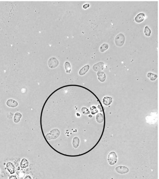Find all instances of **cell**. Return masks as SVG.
I'll return each mask as SVG.
<instances>
[{"label": "cell", "mask_w": 159, "mask_h": 179, "mask_svg": "<svg viewBox=\"0 0 159 179\" xmlns=\"http://www.w3.org/2000/svg\"><path fill=\"white\" fill-rule=\"evenodd\" d=\"M80 143V140L79 139L78 137H75L73 138L72 140V145L74 148H77Z\"/></svg>", "instance_id": "cell-15"}, {"label": "cell", "mask_w": 159, "mask_h": 179, "mask_svg": "<svg viewBox=\"0 0 159 179\" xmlns=\"http://www.w3.org/2000/svg\"><path fill=\"white\" fill-rule=\"evenodd\" d=\"M60 134V131L58 129H54L50 131V132L47 133L45 136V139L48 140H55L57 139Z\"/></svg>", "instance_id": "cell-1"}, {"label": "cell", "mask_w": 159, "mask_h": 179, "mask_svg": "<svg viewBox=\"0 0 159 179\" xmlns=\"http://www.w3.org/2000/svg\"><path fill=\"white\" fill-rule=\"evenodd\" d=\"M147 76L152 81L155 80L158 78L157 75L151 73V72L148 73L147 74Z\"/></svg>", "instance_id": "cell-18"}, {"label": "cell", "mask_w": 159, "mask_h": 179, "mask_svg": "<svg viewBox=\"0 0 159 179\" xmlns=\"http://www.w3.org/2000/svg\"><path fill=\"white\" fill-rule=\"evenodd\" d=\"M81 112L84 115H88L90 113L89 109L85 107H83L81 108Z\"/></svg>", "instance_id": "cell-21"}, {"label": "cell", "mask_w": 159, "mask_h": 179, "mask_svg": "<svg viewBox=\"0 0 159 179\" xmlns=\"http://www.w3.org/2000/svg\"><path fill=\"white\" fill-rule=\"evenodd\" d=\"M96 121L98 123H102L104 122V125H105V117L101 113H98L96 117Z\"/></svg>", "instance_id": "cell-8"}, {"label": "cell", "mask_w": 159, "mask_h": 179, "mask_svg": "<svg viewBox=\"0 0 159 179\" xmlns=\"http://www.w3.org/2000/svg\"><path fill=\"white\" fill-rule=\"evenodd\" d=\"M98 79L101 82H104L106 79V75L103 71H98L97 72Z\"/></svg>", "instance_id": "cell-13"}, {"label": "cell", "mask_w": 159, "mask_h": 179, "mask_svg": "<svg viewBox=\"0 0 159 179\" xmlns=\"http://www.w3.org/2000/svg\"><path fill=\"white\" fill-rule=\"evenodd\" d=\"M64 68L66 73H69L71 72V65L69 62H66L64 63Z\"/></svg>", "instance_id": "cell-17"}, {"label": "cell", "mask_w": 159, "mask_h": 179, "mask_svg": "<svg viewBox=\"0 0 159 179\" xmlns=\"http://www.w3.org/2000/svg\"><path fill=\"white\" fill-rule=\"evenodd\" d=\"M22 117V115L21 113L17 112L15 114L14 117V121L15 123H18L20 122L21 119Z\"/></svg>", "instance_id": "cell-16"}, {"label": "cell", "mask_w": 159, "mask_h": 179, "mask_svg": "<svg viewBox=\"0 0 159 179\" xmlns=\"http://www.w3.org/2000/svg\"><path fill=\"white\" fill-rule=\"evenodd\" d=\"M59 64V61L55 58H51L48 61V65L50 68H55Z\"/></svg>", "instance_id": "cell-4"}, {"label": "cell", "mask_w": 159, "mask_h": 179, "mask_svg": "<svg viewBox=\"0 0 159 179\" xmlns=\"http://www.w3.org/2000/svg\"><path fill=\"white\" fill-rule=\"evenodd\" d=\"M102 101L104 105H105L106 106H109L112 102V97L106 96L103 98Z\"/></svg>", "instance_id": "cell-11"}, {"label": "cell", "mask_w": 159, "mask_h": 179, "mask_svg": "<svg viewBox=\"0 0 159 179\" xmlns=\"http://www.w3.org/2000/svg\"><path fill=\"white\" fill-rule=\"evenodd\" d=\"M89 6H90V5H89V4H88V3H86V4H84V5H83V8H84V9H86V8H89Z\"/></svg>", "instance_id": "cell-23"}, {"label": "cell", "mask_w": 159, "mask_h": 179, "mask_svg": "<svg viewBox=\"0 0 159 179\" xmlns=\"http://www.w3.org/2000/svg\"><path fill=\"white\" fill-rule=\"evenodd\" d=\"M24 179H32V178L30 175H26Z\"/></svg>", "instance_id": "cell-25"}, {"label": "cell", "mask_w": 159, "mask_h": 179, "mask_svg": "<svg viewBox=\"0 0 159 179\" xmlns=\"http://www.w3.org/2000/svg\"><path fill=\"white\" fill-rule=\"evenodd\" d=\"M108 161L110 165H114L118 160V157L116 153L114 152H110L108 155Z\"/></svg>", "instance_id": "cell-3"}, {"label": "cell", "mask_w": 159, "mask_h": 179, "mask_svg": "<svg viewBox=\"0 0 159 179\" xmlns=\"http://www.w3.org/2000/svg\"><path fill=\"white\" fill-rule=\"evenodd\" d=\"M145 18V15L143 13L138 14L135 17V21L137 23H140L142 22Z\"/></svg>", "instance_id": "cell-9"}, {"label": "cell", "mask_w": 159, "mask_h": 179, "mask_svg": "<svg viewBox=\"0 0 159 179\" xmlns=\"http://www.w3.org/2000/svg\"><path fill=\"white\" fill-rule=\"evenodd\" d=\"M115 43L118 47L122 46L125 42V36L122 33L118 34L115 38Z\"/></svg>", "instance_id": "cell-2"}, {"label": "cell", "mask_w": 159, "mask_h": 179, "mask_svg": "<svg viewBox=\"0 0 159 179\" xmlns=\"http://www.w3.org/2000/svg\"><path fill=\"white\" fill-rule=\"evenodd\" d=\"M90 108L91 113L93 115H94V114H95L96 113H98V110H97V108L95 106L93 105V106H91Z\"/></svg>", "instance_id": "cell-22"}, {"label": "cell", "mask_w": 159, "mask_h": 179, "mask_svg": "<svg viewBox=\"0 0 159 179\" xmlns=\"http://www.w3.org/2000/svg\"><path fill=\"white\" fill-rule=\"evenodd\" d=\"M115 170L118 173L120 174H125L129 171V169L127 167L122 166L117 167L115 168Z\"/></svg>", "instance_id": "cell-6"}, {"label": "cell", "mask_w": 159, "mask_h": 179, "mask_svg": "<svg viewBox=\"0 0 159 179\" xmlns=\"http://www.w3.org/2000/svg\"><path fill=\"white\" fill-rule=\"evenodd\" d=\"M90 69V66L88 64H87L82 67L79 71V75L80 76H83L85 75L89 70Z\"/></svg>", "instance_id": "cell-12"}, {"label": "cell", "mask_w": 159, "mask_h": 179, "mask_svg": "<svg viewBox=\"0 0 159 179\" xmlns=\"http://www.w3.org/2000/svg\"><path fill=\"white\" fill-rule=\"evenodd\" d=\"M104 66L105 63L102 62H100L93 65V69L95 72L102 71V70L104 69Z\"/></svg>", "instance_id": "cell-5"}, {"label": "cell", "mask_w": 159, "mask_h": 179, "mask_svg": "<svg viewBox=\"0 0 159 179\" xmlns=\"http://www.w3.org/2000/svg\"><path fill=\"white\" fill-rule=\"evenodd\" d=\"M6 105L8 107L11 108H15L18 106V103L16 101L12 99H10L7 100L6 102Z\"/></svg>", "instance_id": "cell-10"}, {"label": "cell", "mask_w": 159, "mask_h": 179, "mask_svg": "<svg viewBox=\"0 0 159 179\" xmlns=\"http://www.w3.org/2000/svg\"><path fill=\"white\" fill-rule=\"evenodd\" d=\"M109 48V45L107 43H103L102 44L99 48L100 51L101 52H104L106 50H107Z\"/></svg>", "instance_id": "cell-19"}, {"label": "cell", "mask_w": 159, "mask_h": 179, "mask_svg": "<svg viewBox=\"0 0 159 179\" xmlns=\"http://www.w3.org/2000/svg\"><path fill=\"white\" fill-rule=\"evenodd\" d=\"M29 162L28 160L25 158H23L22 159L20 162V166L22 168H25L29 167Z\"/></svg>", "instance_id": "cell-14"}, {"label": "cell", "mask_w": 159, "mask_h": 179, "mask_svg": "<svg viewBox=\"0 0 159 179\" xmlns=\"http://www.w3.org/2000/svg\"><path fill=\"white\" fill-rule=\"evenodd\" d=\"M144 33L147 36H150L151 34V30L148 26H146L144 29Z\"/></svg>", "instance_id": "cell-20"}, {"label": "cell", "mask_w": 159, "mask_h": 179, "mask_svg": "<svg viewBox=\"0 0 159 179\" xmlns=\"http://www.w3.org/2000/svg\"><path fill=\"white\" fill-rule=\"evenodd\" d=\"M8 179H17V177L16 175H10Z\"/></svg>", "instance_id": "cell-24"}, {"label": "cell", "mask_w": 159, "mask_h": 179, "mask_svg": "<svg viewBox=\"0 0 159 179\" xmlns=\"http://www.w3.org/2000/svg\"><path fill=\"white\" fill-rule=\"evenodd\" d=\"M6 168L11 175H12L16 172L15 167L14 165L11 162H8L7 163Z\"/></svg>", "instance_id": "cell-7"}]
</instances>
